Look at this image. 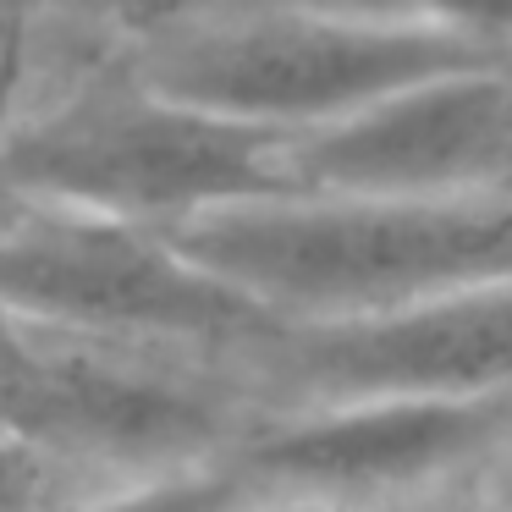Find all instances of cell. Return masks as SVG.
Returning <instances> with one entry per match:
<instances>
[{
	"instance_id": "cell-10",
	"label": "cell",
	"mask_w": 512,
	"mask_h": 512,
	"mask_svg": "<svg viewBox=\"0 0 512 512\" xmlns=\"http://www.w3.org/2000/svg\"><path fill=\"white\" fill-rule=\"evenodd\" d=\"M221 6H243V0H83L78 28H72V78L116 67L149 34L188 23V17H204V12H221Z\"/></svg>"
},
{
	"instance_id": "cell-3",
	"label": "cell",
	"mask_w": 512,
	"mask_h": 512,
	"mask_svg": "<svg viewBox=\"0 0 512 512\" xmlns=\"http://www.w3.org/2000/svg\"><path fill=\"white\" fill-rule=\"evenodd\" d=\"M0 166L23 204L177 232L199 215L303 193L292 138L221 122L144 89L122 67L72 78L0 127Z\"/></svg>"
},
{
	"instance_id": "cell-15",
	"label": "cell",
	"mask_w": 512,
	"mask_h": 512,
	"mask_svg": "<svg viewBox=\"0 0 512 512\" xmlns=\"http://www.w3.org/2000/svg\"><path fill=\"white\" fill-rule=\"evenodd\" d=\"M17 210H23V199H17V193H12V182H6V166H0V226L12 221Z\"/></svg>"
},
{
	"instance_id": "cell-17",
	"label": "cell",
	"mask_w": 512,
	"mask_h": 512,
	"mask_svg": "<svg viewBox=\"0 0 512 512\" xmlns=\"http://www.w3.org/2000/svg\"><path fill=\"white\" fill-rule=\"evenodd\" d=\"M507 67H512V50H507Z\"/></svg>"
},
{
	"instance_id": "cell-8",
	"label": "cell",
	"mask_w": 512,
	"mask_h": 512,
	"mask_svg": "<svg viewBox=\"0 0 512 512\" xmlns=\"http://www.w3.org/2000/svg\"><path fill=\"white\" fill-rule=\"evenodd\" d=\"M512 419L507 402H424V397H353L309 402L259 441L243 446L237 474L281 496L342 501L358 490H402L485 452Z\"/></svg>"
},
{
	"instance_id": "cell-7",
	"label": "cell",
	"mask_w": 512,
	"mask_h": 512,
	"mask_svg": "<svg viewBox=\"0 0 512 512\" xmlns=\"http://www.w3.org/2000/svg\"><path fill=\"white\" fill-rule=\"evenodd\" d=\"M303 402L512 397V281H479L391 314L331 325H287L270 336Z\"/></svg>"
},
{
	"instance_id": "cell-1",
	"label": "cell",
	"mask_w": 512,
	"mask_h": 512,
	"mask_svg": "<svg viewBox=\"0 0 512 512\" xmlns=\"http://www.w3.org/2000/svg\"><path fill=\"white\" fill-rule=\"evenodd\" d=\"M199 270L287 325L391 314L479 281H512V193L369 199L281 193L166 232Z\"/></svg>"
},
{
	"instance_id": "cell-4",
	"label": "cell",
	"mask_w": 512,
	"mask_h": 512,
	"mask_svg": "<svg viewBox=\"0 0 512 512\" xmlns=\"http://www.w3.org/2000/svg\"><path fill=\"white\" fill-rule=\"evenodd\" d=\"M0 309L89 342H270L265 309L199 270L166 232L23 210L0 226Z\"/></svg>"
},
{
	"instance_id": "cell-14",
	"label": "cell",
	"mask_w": 512,
	"mask_h": 512,
	"mask_svg": "<svg viewBox=\"0 0 512 512\" xmlns=\"http://www.w3.org/2000/svg\"><path fill=\"white\" fill-rule=\"evenodd\" d=\"M413 512H501L490 501H430V507H413Z\"/></svg>"
},
{
	"instance_id": "cell-16",
	"label": "cell",
	"mask_w": 512,
	"mask_h": 512,
	"mask_svg": "<svg viewBox=\"0 0 512 512\" xmlns=\"http://www.w3.org/2000/svg\"><path fill=\"white\" fill-rule=\"evenodd\" d=\"M325 6H364V12H397V0H325Z\"/></svg>"
},
{
	"instance_id": "cell-6",
	"label": "cell",
	"mask_w": 512,
	"mask_h": 512,
	"mask_svg": "<svg viewBox=\"0 0 512 512\" xmlns=\"http://www.w3.org/2000/svg\"><path fill=\"white\" fill-rule=\"evenodd\" d=\"M303 193L474 199L512 193V67H468L292 138Z\"/></svg>"
},
{
	"instance_id": "cell-5",
	"label": "cell",
	"mask_w": 512,
	"mask_h": 512,
	"mask_svg": "<svg viewBox=\"0 0 512 512\" xmlns=\"http://www.w3.org/2000/svg\"><path fill=\"white\" fill-rule=\"evenodd\" d=\"M0 430L45 452L133 463L138 474L204 463L232 430L226 408L116 347L0 309Z\"/></svg>"
},
{
	"instance_id": "cell-13",
	"label": "cell",
	"mask_w": 512,
	"mask_h": 512,
	"mask_svg": "<svg viewBox=\"0 0 512 512\" xmlns=\"http://www.w3.org/2000/svg\"><path fill=\"white\" fill-rule=\"evenodd\" d=\"M237 512H353V507L347 501H320V496H270V501L248 496Z\"/></svg>"
},
{
	"instance_id": "cell-9",
	"label": "cell",
	"mask_w": 512,
	"mask_h": 512,
	"mask_svg": "<svg viewBox=\"0 0 512 512\" xmlns=\"http://www.w3.org/2000/svg\"><path fill=\"white\" fill-rule=\"evenodd\" d=\"M248 490L254 485L237 474V463H182L138 474L105 496H78L61 512H237Z\"/></svg>"
},
{
	"instance_id": "cell-11",
	"label": "cell",
	"mask_w": 512,
	"mask_h": 512,
	"mask_svg": "<svg viewBox=\"0 0 512 512\" xmlns=\"http://www.w3.org/2000/svg\"><path fill=\"white\" fill-rule=\"evenodd\" d=\"M61 474L67 457L0 430V512H61L67 501H78L61 496Z\"/></svg>"
},
{
	"instance_id": "cell-12",
	"label": "cell",
	"mask_w": 512,
	"mask_h": 512,
	"mask_svg": "<svg viewBox=\"0 0 512 512\" xmlns=\"http://www.w3.org/2000/svg\"><path fill=\"white\" fill-rule=\"evenodd\" d=\"M397 12L430 17L441 28H457V34L479 39V45L512 50V0H397Z\"/></svg>"
},
{
	"instance_id": "cell-2",
	"label": "cell",
	"mask_w": 512,
	"mask_h": 512,
	"mask_svg": "<svg viewBox=\"0 0 512 512\" xmlns=\"http://www.w3.org/2000/svg\"><path fill=\"white\" fill-rule=\"evenodd\" d=\"M496 61L507 56L413 12L243 0L160 28L116 67L204 116L309 138L380 105L386 94Z\"/></svg>"
}]
</instances>
